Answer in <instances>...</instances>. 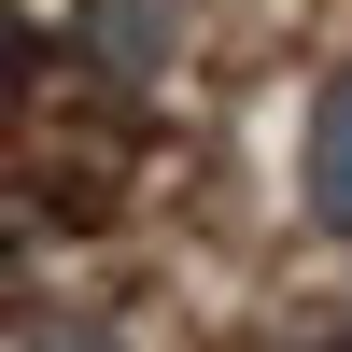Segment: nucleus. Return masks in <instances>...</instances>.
Instances as JSON below:
<instances>
[{
    "label": "nucleus",
    "mask_w": 352,
    "mask_h": 352,
    "mask_svg": "<svg viewBox=\"0 0 352 352\" xmlns=\"http://www.w3.org/2000/svg\"><path fill=\"white\" fill-rule=\"evenodd\" d=\"M282 352H352V338H338V324H324V338H282Z\"/></svg>",
    "instance_id": "obj_4"
},
{
    "label": "nucleus",
    "mask_w": 352,
    "mask_h": 352,
    "mask_svg": "<svg viewBox=\"0 0 352 352\" xmlns=\"http://www.w3.org/2000/svg\"><path fill=\"white\" fill-rule=\"evenodd\" d=\"M14 352H127V338H113V324H28Z\"/></svg>",
    "instance_id": "obj_3"
},
{
    "label": "nucleus",
    "mask_w": 352,
    "mask_h": 352,
    "mask_svg": "<svg viewBox=\"0 0 352 352\" xmlns=\"http://www.w3.org/2000/svg\"><path fill=\"white\" fill-rule=\"evenodd\" d=\"M310 226H324V240H352V71L310 99Z\"/></svg>",
    "instance_id": "obj_2"
},
{
    "label": "nucleus",
    "mask_w": 352,
    "mask_h": 352,
    "mask_svg": "<svg viewBox=\"0 0 352 352\" xmlns=\"http://www.w3.org/2000/svg\"><path fill=\"white\" fill-rule=\"evenodd\" d=\"M184 28H197V0H71V56H85L99 85L184 71Z\"/></svg>",
    "instance_id": "obj_1"
}]
</instances>
